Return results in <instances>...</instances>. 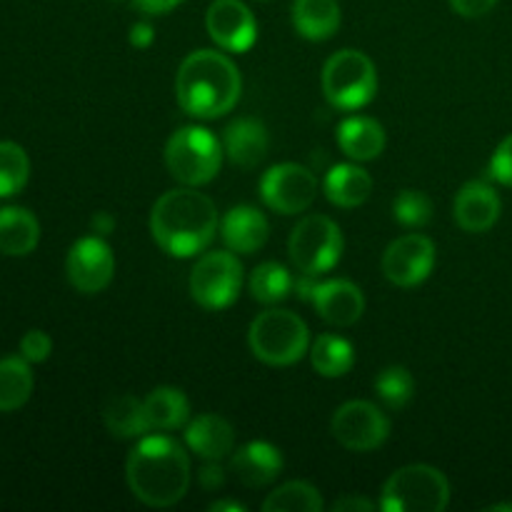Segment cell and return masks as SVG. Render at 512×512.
<instances>
[{
  "mask_svg": "<svg viewBox=\"0 0 512 512\" xmlns=\"http://www.w3.org/2000/svg\"><path fill=\"white\" fill-rule=\"evenodd\" d=\"M243 78L233 60L218 50H195L175 75V98L183 113L213 120L230 113L240 100Z\"/></svg>",
  "mask_w": 512,
  "mask_h": 512,
  "instance_id": "obj_3",
  "label": "cell"
},
{
  "mask_svg": "<svg viewBox=\"0 0 512 512\" xmlns=\"http://www.w3.org/2000/svg\"><path fill=\"white\" fill-rule=\"evenodd\" d=\"M180 3H183V0H133V8L138 10V13L153 18V15L170 13V10L178 8Z\"/></svg>",
  "mask_w": 512,
  "mask_h": 512,
  "instance_id": "obj_37",
  "label": "cell"
},
{
  "mask_svg": "<svg viewBox=\"0 0 512 512\" xmlns=\"http://www.w3.org/2000/svg\"><path fill=\"white\" fill-rule=\"evenodd\" d=\"M153 240L173 258H193L213 243L218 233V208L195 188L168 190L150 213Z\"/></svg>",
  "mask_w": 512,
  "mask_h": 512,
  "instance_id": "obj_2",
  "label": "cell"
},
{
  "mask_svg": "<svg viewBox=\"0 0 512 512\" xmlns=\"http://www.w3.org/2000/svg\"><path fill=\"white\" fill-rule=\"evenodd\" d=\"M30 178V158L23 145L0 140V198L20 193Z\"/></svg>",
  "mask_w": 512,
  "mask_h": 512,
  "instance_id": "obj_31",
  "label": "cell"
},
{
  "mask_svg": "<svg viewBox=\"0 0 512 512\" xmlns=\"http://www.w3.org/2000/svg\"><path fill=\"white\" fill-rule=\"evenodd\" d=\"M338 145L348 158L365 163L385 150V130L378 120L353 115L338 125Z\"/></svg>",
  "mask_w": 512,
  "mask_h": 512,
  "instance_id": "obj_22",
  "label": "cell"
},
{
  "mask_svg": "<svg viewBox=\"0 0 512 512\" xmlns=\"http://www.w3.org/2000/svg\"><path fill=\"white\" fill-rule=\"evenodd\" d=\"M500 195L495 193L493 185L485 180H470L460 188L455 195V223L465 230V233H488L500 218Z\"/></svg>",
  "mask_w": 512,
  "mask_h": 512,
  "instance_id": "obj_16",
  "label": "cell"
},
{
  "mask_svg": "<svg viewBox=\"0 0 512 512\" xmlns=\"http://www.w3.org/2000/svg\"><path fill=\"white\" fill-rule=\"evenodd\" d=\"M323 93L338 110L365 108L378 93L373 60L360 50H338L323 68Z\"/></svg>",
  "mask_w": 512,
  "mask_h": 512,
  "instance_id": "obj_7",
  "label": "cell"
},
{
  "mask_svg": "<svg viewBox=\"0 0 512 512\" xmlns=\"http://www.w3.org/2000/svg\"><path fill=\"white\" fill-rule=\"evenodd\" d=\"M103 420L105 428L110 430V435L120 440L143 438L145 433H150L143 400L128 393L115 395V398L108 400V405H105L103 410Z\"/></svg>",
  "mask_w": 512,
  "mask_h": 512,
  "instance_id": "obj_26",
  "label": "cell"
},
{
  "mask_svg": "<svg viewBox=\"0 0 512 512\" xmlns=\"http://www.w3.org/2000/svg\"><path fill=\"white\" fill-rule=\"evenodd\" d=\"M283 470V453L265 440H253L243 445L230 458V473L245 485V488H265L278 480Z\"/></svg>",
  "mask_w": 512,
  "mask_h": 512,
  "instance_id": "obj_17",
  "label": "cell"
},
{
  "mask_svg": "<svg viewBox=\"0 0 512 512\" xmlns=\"http://www.w3.org/2000/svg\"><path fill=\"white\" fill-rule=\"evenodd\" d=\"M450 503V483L433 465H405L383 485V512H443Z\"/></svg>",
  "mask_w": 512,
  "mask_h": 512,
  "instance_id": "obj_5",
  "label": "cell"
},
{
  "mask_svg": "<svg viewBox=\"0 0 512 512\" xmlns=\"http://www.w3.org/2000/svg\"><path fill=\"white\" fill-rule=\"evenodd\" d=\"M270 225L265 215L253 205H238L230 208L220 220V238L228 250L240 255H253L268 243Z\"/></svg>",
  "mask_w": 512,
  "mask_h": 512,
  "instance_id": "obj_18",
  "label": "cell"
},
{
  "mask_svg": "<svg viewBox=\"0 0 512 512\" xmlns=\"http://www.w3.org/2000/svg\"><path fill=\"white\" fill-rule=\"evenodd\" d=\"M308 300L318 310L320 318L328 325H335V328H350L365 313L363 290L343 278L313 283L310 285Z\"/></svg>",
  "mask_w": 512,
  "mask_h": 512,
  "instance_id": "obj_15",
  "label": "cell"
},
{
  "mask_svg": "<svg viewBox=\"0 0 512 512\" xmlns=\"http://www.w3.org/2000/svg\"><path fill=\"white\" fill-rule=\"evenodd\" d=\"M270 148L268 128L255 118H238L223 130V150L233 165L243 170L258 168Z\"/></svg>",
  "mask_w": 512,
  "mask_h": 512,
  "instance_id": "obj_19",
  "label": "cell"
},
{
  "mask_svg": "<svg viewBox=\"0 0 512 512\" xmlns=\"http://www.w3.org/2000/svg\"><path fill=\"white\" fill-rule=\"evenodd\" d=\"M265 512H320L323 495L305 480H290L265 498Z\"/></svg>",
  "mask_w": 512,
  "mask_h": 512,
  "instance_id": "obj_30",
  "label": "cell"
},
{
  "mask_svg": "<svg viewBox=\"0 0 512 512\" xmlns=\"http://www.w3.org/2000/svg\"><path fill=\"white\" fill-rule=\"evenodd\" d=\"M323 190L330 203L338 205V208H358L373 193V178L360 165L340 163L325 175Z\"/></svg>",
  "mask_w": 512,
  "mask_h": 512,
  "instance_id": "obj_23",
  "label": "cell"
},
{
  "mask_svg": "<svg viewBox=\"0 0 512 512\" xmlns=\"http://www.w3.org/2000/svg\"><path fill=\"white\" fill-rule=\"evenodd\" d=\"M200 483H203L205 490H218L225 483V473L218 460H208V465L200 470Z\"/></svg>",
  "mask_w": 512,
  "mask_h": 512,
  "instance_id": "obj_40",
  "label": "cell"
},
{
  "mask_svg": "<svg viewBox=\"0 0 512 512\" xmlns=\"http://www.w3.org/2000/svg\"><path fill=\"white\" fill-rule=\"evenodd\" d=\"M205 28L218 48L228 53H245L258 40V23L240 0H215L205 15Z\"/></svg>",
  "mask_w": 512,
  "mask_h": 512,
  "instance_id": "obj_14",
  "label": "cell"
},
{
  "mask_svg": "<svg viewBox=\"0 0 512 512\" xmlns=\"http://www.w3.org/2000/svg\"><path fill=\"white\" fill-rule=\"evenodd\" d=\"M243 265L233 250H213L195 263L190 273V295L205 310H225L238 300Z\"/></svg>",
  "mask_w": 512,
  "mask_h": 512,
  "instance_id": "obj_9",
  "label": "cell"
},
{
  "mask_svg": "<svg viewBox=\"0 0 512 512\" xmlns=\"http://www.w3.org/2000/svg\"><path fill=\"white\" fill-rule=\"evenodd\" d=\"M155 40V28L148 23V20H140V23H135L133 28H130V45L133 48H150Z\"/></svg>",
  "mask_w": 512,
  "mask_h": 512,
  "instance_id": "obj_39",
  "label": "cell"
},
{
  "mask_svg": "<svg viewBox=\"0 0 512 512\" xmlns=\"http://www.w3.org/2000/svg\"><path fill=\"white\" fill-rule=\"evenodd\" d=\"M318 195V178L310 168L298 163L273 165L260 178V198L280 215H298L313 205Z\"/></svg>",
  "mask_w": 512,
  "mask_h": 512,
  "instance_id": "obj_11",
  "label": "cell"
},
{
  "mask_svg": "<svg viewBox=\"0 0 512 512\" xmlns=\"http://www.w3.org/2000/svg\"><path fill=\"white\" fill-rule=\"evenodd\" d=\"M393 215L405 228H425L433 220V200L423 190H403L395 198Z\"/></svg>",
  "mask_w": 512,
  "mask_h": 512,
  "instance_id": "obj_33",
  "label": "cell"
},
{
  "mask_svg": "<svg viewBox=\"0 0 512 512\" xmlns=\"http://www.w3.org/2000/svg\"><path fill=\"white\" fill-rule=\"evenodd\" d=\"M248 345L258 360L275 368L293 365L308 353L310 333L303 318L290 310L270 308L250 323Z\"/></svg>",
  "mask_w": 512,
  "mask_h": 512,
  "instance_id": "obj_4",
  "label": "cell"
},
{
  "mask_svg": "<svg viewBox=\"0 0 512 512\" xmlns=\"http://www.w3.org/2000/svg\"><path fill=\"white\" fill-rule=\"evenodd\" d=\"M185 443L198 458L223 460L235 448V430L223 415L203 413L185 428Z\"/></svg>",
  "mask_w": 512,
  "mask_h": 512,
  "instance_id": "obj_20",
  "label": "cell"
},
{
  "mask_svg": "<svg viewBox=\"0 0 512 512\" xmlns=\"http://www.w3.org/2000/svg\"><path fill=\"white\" fill-rule=\"evenodd\" d=\"M210 510L213 512H245L243 503H238V500H218V503L210 505Z\"/></svg>",
  "mask_w": 512,
  "mask_h": 512,
  "instance_id": "obj_42",
  "label": "cell"
},
{
  "mask_svg": "<svg viewBox=\"0 0 512 512\" xmlns=\"http://www.w3.org/2000/svg\"><path fill=\"white\" fill-rule=\"evenodd\" d=\"M498 5V0H450V8L463 18H483Z\"/></svg>",
  "mask_w": 512,
  "mask_h": 512,
  "instance_id": "obj_36",
  "label": "cell"
},
{
  "mask_svg": "<svg viewBox=\"0 0 512 512\" xmlns=\"http://www.w3.org/2000/svg\"><path fill=\"white\" fill-rule=\"evenodd\" d=\"M53 353V340H50L48 333L43 330H28V333L20 338V355L28 360L30 365L33 363H45Z\"/></svg>",
  "mask_w": 512,
  "mask_h": 512,
  "instance_id": "obj_34",
  "label": "cell"
},
{
  "mask_svg": "<svg viewBox=\"0 0 512 512\" xmlns=\"http://www.w3.org/2000/svg\"><path fill=\"white\" fill-rule=\"evenodd\" d=\"M488 510H490V512H505V510L512 512V505H510V503H498V505H490Z\"/></svg>",
  "mask_w": 512,
  "mask_h": 512,
  "instance_id": "obj_43",
  "label": "cell"
},
{
  "mask_svg": "<svg viewBox=\"0 0 512 512\" xmlns=\"http://www.w3.org/2000/svg\"><path fill=\"white\" fill-rule=\"evenodd\" d=\"M435 268V243L428 235L408 233L393 240L383 253V275L398 288L425 283Z\"/></svg>",
  "mask_w": 512,
  "mask_h": 512,
  "instance_id": "obj_12",
  "label": "cell"
},
{
  "mask_svg": "<svg viewBox=\"0 0 512 512\" xmlns=\"http://www.w3.org/2000/svg\"><path fill=\"white\" fill-rule=\"evenodd\" d=\"M65 273L70 285L78 293L95 295L110 285L115 275V255L110 245L100 235H88L73 243L68 260H65Z\"/></svg>",
  "mask_w": 512,
  "mask_h": 512,
  "instance_id": "obj_13",
  "label": "cell"
},
{
  "mask_svg": "<svg viewBox=\"0 0 512 512\" xmlns=\"http://www.w3.org/2000/svg\"><path fill=\"white\" fill-rule=\"evenodd\" d=\"M340 13L338 0H295L293 3V25L305 40H330L340 28Z\"/></svg>",
  "mask_w": 512,
  "mask_h": 512,
  "instance_id": "obj_24",
  "label": "cell"
},
{
  "mask_svg": "<svg viewBox=\"0 0 512 512\" xmlns=\"http://www.w3.org/2000/svg\"><path fill=\"white\" fill-rule=\"evenodd\" d=\"M33 370L23 355L0 360V413H15L33 395Z\"/></svg>",
  "mask_w": 512,
  "mask_h": 512,
  "instance_id": "obj_27",
  "label": "cell"
},
{
  "mask_svg": "<svg viewBox=\"0 0 512 512\" xmlns=\"http://www.w3.org/2000/svg\"><path fill=\"white\" fill-rule=\"evenodd\" d=\"M223 143L200 125H188L170 135L165 145V165L170 175L190 188L210 183L223 165Z\"/></svg>",
  "mask_w": 512,
  "mask_h": 512,
  "instance_id": "obj_6",
  "label": "cell"
},
{
  "mask_svg": "<svg viewBox=\"0 0 512 512\" xmlns=\"http://www.w3.org/2000/svg\"><path fill=\"white\" fill-rule=\"evenodd\" d=\"M310 363L323 378H343L355 365V350L340 335L325 333L310 345Z\"/></svg>",
  "mask_w": 512,
  "mask_h": 512,
  "instance_id": "obj_28",
  "label": "cell"
},
{
  "mask_svg": "<svg viewBox=\"0 0 512 512\" xmlns=\"http://www.w3.org/2000/svg\"><path fill=\"white\" fill-rule=\"evenodd\" d=\"M248 285H250V295H253L258 303L275 305L280 303V300L288 298L290 290L295 288V280L285 265L268 260V263H260L258 268L253 270Z\"/></svg>",
  "mask_w": 512,
  "mask_h": 512,
  "instance_id": "obj_29",
  "label": "cell"
},
{
  "mask_svg": "<svg viewBox=\"0 0 512 512\" xmlns=\"http://www.w3.org/2000/svg\"><path fill=\"white\" fill-rule=\"evenodd\" d=\"M90 225H93V233L103 238V235L113 233L115 220H113V215H110V213H98V215H95L93 223H90Z\"/></svg>",
  "mask_w": 512,
  "mask_h": 512,
  "instance_id": "obj_41",
  "label": "cell"
},
{
  "mask_svg": "<svg viewBox=\"0 0 512 512\" xmlns=\"http://www.w3.org/2000/svg\"><path fill=\"white\" fill-rule=\"evenodd\" d=\"M330 433L353 453H370L378 450L390 435V420L383 410L368 400H350L340 405L330 423Z\"/></svg>",
  "mask_w": 512,
  "mask_h": 512,
  "instance_id": "obj_10",
  "label": "cell"
},
{
  "mask_svg": "<svg viewBox=\"0 0 512 512\" xmlns=\"http://www.w3.org/2000/svg\"><path fill=\"white\" fill-rule=\"evenodd\" d=\"M38 240L40 223L28 208H0V253L8 258H23L38 248Z\"/></svg>",
  "mask_w": 512,
  "mask_h": 512,
  "instance_id": "obj_21",
  "label": "cell"
},
{
  "mask_svg": "<svg viewBox=\"0 0 512 512\" xmlns=\"http://www.w3.org/2000/svg\"><path fill=\"white\" fill-rule=\"evenodd\" d=\"M128 488L148 508H170L190 488V458L168 435H143L125 463Z\"/></svg>",
  "mask_w": 512,
  "mask_h": 512,
  "instance_id": "obj_1",
  "label": "cell"
},
{
  "mask_svg": "<svg viewBox=\"0 0 512 512\" xmlns=\"http://www.w3.org/2000/svg\"><path fill=\"white\" fill-rule=\"evenodd\" d=\"M143 405L150 430H160V433L183 428L190 418V403L185 393L178 388H168V385L150 390Z\"/></svg>",
  "mask_w": 512,
  "mask_h": 512,
  "instance_id": "obj_25",
  "label": "cell"
},
{
  "mask_svg": "<svg viewBox=\"0 0 512 512\" xmlns=\"http://www.w3.org/2000/svg\"><path fill=\"white\" fill-rule=\"evenodd\" d=\"M290 260L308 278L333 270L343 258V233L328 215H305L290 233Z\"/></svg>",
  "mask_w": 512,
  "mask_h": 512,
  "instance_id": "obj_8",
  "label": "cell"
},
{
  "mask_svg": "<svg viewBox=\"0 0 512 512\" xmlns=\"http://www.w3.org/2000/svg\"><path fill=\"white\" fill-rule=\"evenodd\" d=\"M375 393L383 400L385 408L403 410L415 395V378L403 365H388L375 378Z\"/></svg>",
  "mask_w": 512,
  "mask_h": 512,
  "instance_id": "obj_32",
  "label": "cell"
},
{
  "mask_svg": "<svg viewBox=\"0 0 512 512\" xmlns=\"http://www.w3.org/2000/svg\"><path fill=\"white\" fill-rule=\"evenodd\" d=\"M378 505L368 498H360V495H345V498L335 500L333 512H373Z\"/></svg>",
  "mask_w": 512,
  "mask_h": 512,
  "instance_id": "obj_38",
  "label": "cell"
},
{
  "mask_svg": "<svg viewBox=\"0 0 512 512\" xmlns=\"http://www.w3.org/2000/svg\"><path fill=\"white\" fill-rule=\"evenodd\" d=\"M490 175L498 183L512 188V133L495 148L493 160H490Z\"/></svg>",
  "mask_w": 512,
  "mask_h": 512,
  "instance_id": "obj_35",
  "label": "cell"
}]
</instances>
